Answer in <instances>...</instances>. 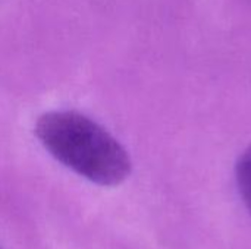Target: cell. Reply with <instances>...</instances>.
<instances>
[{
  "instance_id": "1",
  "label": "cell",
  "mask_w": 251,
  "mask_h": 249,
  "mask_svg": "<svg viewBox=\"0 0 251 249\" xmlns=\"http://www.w3.org/2000/svg\"><path fill=\"white\" fill-rule=\"evenodd\" d=\"M34 134L54 160L91 183L118 186L131 175L132 163L124 145L79 112H46L37 119Z\"/></svg>"
},
{
  "instance_id": "2",
  "label": "cell",
  "mask_w": 251,
  "mask_h": 249,
  "mask_svg": "<svg viewBox=\"0 0 251 249\" xmlns=\"http://www.w3.org/2000/svg\"><path fill=\"white\" fill-rule=\"evenodd\" d=\"M235 179L240 195L251 213V145H249L240 156L235 166Z\"/></svg>"
}]
</instances>
